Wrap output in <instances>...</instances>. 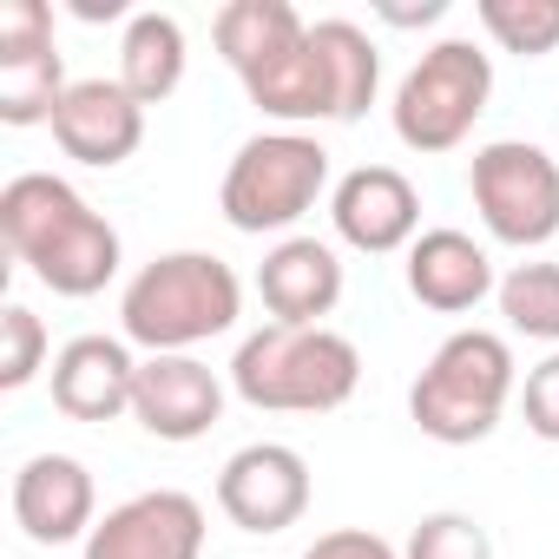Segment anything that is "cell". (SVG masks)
Segmentation results:
<instances>
[{"mask_svg":"<svg viewBox=\"0 0 559 559\" xmlns=\"http://www.w3.org/2000/svg\"><path fill=\"white\" fill-rule=\"evenodd\" d=\"M304 559H402V552L369 526H336V533H317L304 546Z\"/></svg>","mask_w":559,"mask_h":559,"instance_id":"27","label":"cell"},{"mask_svg":"<svg viewBox=\"0 0 559 559\" xmlns=\"http://www.w3.org/2000/svg\"><path fill=\"white\" fill-rule=\"evenodd\" d=\"M53 145L73 165L112 171L145 145V106L119 86V80H73L60 112H53Z\"/></svg>","mask_w":559,"mask_h":559,"instance_id":"12","label":"cell"},{"mask_svg":"<svg viewBox=\"0 0 559 559\" xmlns=\"http://www.w3.org/2000/svg\"><path fill=\"white\" fill-rule=\"evenodd\" d=\"M224 376L198 356H145L139 362V389H132V421L152 441H204L224 421Z\"/></svg>","mask_w":559,"mask_h":559,"instance_id":"10","label":"cell"},{"mask_svg":"<svg viewBox=\"0 0 559 559\" xmlns=\"http://www.w3.org/2000/svg\"><path fill=\"white\" fill-rule=\"evenodd\" d=\"M513 402V349L493 330H454L408 389V415L441 448H474Z\"/></svg>","mask_w":559,"mask_h":559,"instance_id":"4","label":"cell"},{"mask_svg":"<svg viewBox=\"0 0 559 559\" xmlns=\"http://www.w3.org/2000/svg\"><path fill=\"white\" fill-rule=\"evenodd\" d=\"M474 21L500 53H520V60H539L559 47V0H480Z\"/></svg>","mask_w":559,"mask_h":559,"instance_id":"22","label":"cell"},{"mask_svg":"<svg viewBox=\"0 0 559 559\" xmlns=\"http://www.w3.org/2000/svg\"><path fill=\"white\" fill-rule=\"evenodd\" d=\"M448 14V0H421V8H382V21H395V27H428V21H441Z\"/></svg>","mask_w":559,"mask_h":559,"instance_id":"28","label":"cell"},{"mask_svg":"<svg viewBox=\"0 0 559 559\" xmlns=\"http://www.w3.org/2000/svg\"><path fill=\"white\" fill-rule=\"evenodd\" d=\"M520 415H526V435H533V441H552V448H559V349L526 369V382H520Z\"/></svg>","mask_w":559,"mask_h":559,"instance_id":"25","label":"cell"},{"mask_svg":"<svg viewBox=\"0 0 559 559\" xmlns=\"http://www.w3.org/2000/svg\"><path fill=\"white\" fill-rule=\"evenodd\" d=\"M362 382V349L317 323H263L237 343L230 356V395L263 408V415H336Z\"/></svg>","mask_w":559,"mask_h":559,"instance_id":"3","label":"cell"},{"mask_svg":"<svg viewBox=\"0 0 559 559\" xmlns=\"http://www.w3.org/2000/svg\"><path fill=\"white\" fill-rule=\"evenodd\" d=\"M330 224L362 257H395L421 237V191L395 165H356L330 191Z\"/></svg>","mask_w":559,"mask_h":559,"instance_id":"9","label":"cell"},{"mask_svg":"<svg viewBox=\"0 0 559 559\" xmlns=\"http://www.w3.org/2000/svg\"><path fill=\"white\" fill-rule=\"evenodd\" d=\"M217 513L237 533H284L310 513V461L290 441H250L217 467Z\"/></svg>","mask_w":559,"mask_h":559,"instance_id":"8","label":"cell"},{"mask_svg":"<svg viewBox=\"0 0 559 559\" xmlns=\"http://www.w3.org/2000/svg\"><path fill=\"white\" fill-rule=\"evenodd\" d=\"M243 317V284L237 270L211 250H165L152 257L126 297H119V330L145 356H191L211 336H230Z\"/></svg>","mask_w":559,"mask_h":559,"instance_id":"2","label":"cell"},{"mask_svg":"<svg viewBox=\"0 0 559 559\" xmlns=\"http://www.w3.org/2000/svg\"><path fill=\"white\" fill-rule=\"evenodd\" d=\"M317 40H323V53L336 67V99H343L336 126H356L376 106V93H382V53H376V40L356 21H317Z\"/></svg>","mask_w":559,"mask_h":559,"instance_id":"20","label":"cell"},{"mask_svg":"<svg viewBox=\"0 0 559 559\" xmlns=\"http://www.w3.org/2000/svg\"><path fill=\"white\" fill-rule=\"evenodd\" d=\"M86 559H204V507L178 487L132 493L86 533Z\"/></svg>","mask_w":559,"mask_h":559,"instance_id":"11","label":"cell"},{"mask_svg":"<svg viewBox=\"0 0 559 559\" xmlns=\"http://www.w3.org/2000/svg\"><path fill=\"white\" fill-rule=\"evenodd\" d=\"M67 86L73 80L60 67V47L0 53V119H8V126H53Z\"/></svg>","mask_w":559,"mask_h":559,"instance_id":"19","label":"cell"},{"mask_svg":"<svg viewBox=\"0 0 559 559\" xmlns=\"http://www.w3.org/2000/svg\"><path fill=\"white\" fill-rule=\"evenodd\" d=\"M119 86L139 99V106H165L178 86H185V27L178 14H132L126 21V40H119Z\"/></svg>","mask_w":559,"mask_h":559,"instance_id":"18","label":"cell"},{"mask_svg":"<svg viewBox=\"0 0 559 559\" xmlns=\"http://www.w3.org/2000/svg\"><path fill=\"white\" fill-rule=\"evenodd\" d=\"M53 47V8L47 0H0V53Z\"/></svg>","mask_w":559,"mask_h":559,"instance_id":"26","label":"cell"},{"mask_svg":"<svg viewBox=\"0 0 559 559\" xmlns=\"http://www.w3.org/2000/svg\"><path fill=\"white\" fill-rule=\"evenodd\" d=\"M487 99H493V60L474 40H435L408 67V80L395 86L389 119H395V139L408 152L441 158V152H454L474 132V119L487 112Z\"/></svg>","mask_w":559,"mask_h":559,"instance_id":"6","label":"cell"},{"mask_svg":"<svg viewBox=\"0 0 559 559\" xmlns=\"http://www.w3.org/2000/svg\"><path fill=\"white\" fill-rule=\"evenodd\" d=\"M493 304H500V317H507L513 336L559 349V263H513L500 276Z\"/></svg>","mask_w":559,"mask_h":559,"instance_id":"21","label":"cell"},{"mask_svg":"<svg viewBox=\"0 0 559 559\" xmlns=\"http://www.w3.org/2000/svg\"><path fill=\"white\" fill-rule=\"evenodd\" d=\"M257 297L276 323L317 330L343 304V257L323 237H276L257 263Z\"/></svg>","mask_w":559,"mask_h":559,"instance_id":"15","label":"cell"},{"mask_svg":"<svg viewBox=\"0 0 559 559\" xmlns=\"http://www.w3.org/2000/svg\"><path fill=\"white\" fill-rule=\"evenodd\" d=\"M73 14H80V21H119L126 0H73ZM126 21H132V14H126Z\"/></svg>","mask_w":559,"mask_h":559,"instance_id":"29","label":"cell"},{"mask_svg":"<svg viewBox=\"0 0 559 559\" xmlns=\"http://www.w3.org/2000/svg\"><path fill=\"white\" fill-rule=\"evenodd\" d=\"M304 34H310V21L290 8V0H230V8H217V21H211V40H217L224 67L237 80H250L276 53H290Z\"/></svg>","mask_w":559,"mask_h":559,"instance_id":"17","label":"cell"},{"mask_svg":"<svg viewBox=\"0 0 559 559\" xmlns=\"http://www.w3.org/2000/svg\"><path fill=\"white\" fill-rule=\"evenodd\" d=\"M47 356H53V343H47V323H40L27 304H8V310H0V389H8V395H21L27 382H40Z\"/></svg>","mask_w":559,"mask_h":559,"instance_id":"23","label":"cell"},{"mask_svg":"<svg viewBox=\"0 0 559 559\" xmlns=\"http://www.w3.org/2000/svg\"><path fill=\"white\" fill-rule=\"evenodd\" d=\"M474 211L493 243L507 250H539L559 237V158L539 152L533 139H493L467 165Z\"/></svg>","mask_w":559,"mask_h":559,"instance_id":"7","label":"cell"},{"mask_svg":"<svg viewBox=\"0 0 559 559\" xmlns=\"http://www.w3.org/2000/svg\"><path fill=\"white\" fill-rule=\"evenodd\" d=\"M14 526L34 546H67L99 526V487L73 454H34L14 474Z\"/></svg>","mask_w":559,"mask_h":559,"instance_id":"13","label":"cell"},{"mask_svg":"<svg viewBox=\"0 0 559 559\" xmlns=\"http://www.w3.org/2000/svg\"><path fill=\"white\" fill-rule=\"evenodd\" d=\"M0 237L53 297H99L126 263L119 230L53 171H21L0 185Z\"/></svg>","mask_w":559,"mask_h":559,"instance_id":"1","label":"cell"},{"mask_svg":"<svg viewBox=\"0 0 559 559\" xmlns=\"http://www.w3.org/2000/svg\"><path fill=\"white\" fill-rule=\"evenodd\" d=\"M323 191H330V152H323V139H310V132H257L224 165L217 211H224L230 230L270 237V230L304 224Z\"/></svg>","mask_w":559,"mask_h":559,"instance_id":"5","label":"cell"},{"mask_svg":"<svg viewBox=\"0 0 559 559\" xmlns=\"http://www.w3.org/2000/svg\"><path fill=\"white\" fill-rule=\"evenodd\" d=\"M402 559H493V539H487V526L474 513H454L448 507V513H428L408 533Z\"/></svg>","mask_w":559,"mask_h":559,"instance_id":"24","label":"cell"},{"mask_svg":"<svg viewBox=\"0 0 559 559\" xmlns=\"http://www.w3.org/2000/svg\"><path fill=\"white\" fill-rule=\"evenodd\" d=\"M500 290V276H493V257L487 243H474L467 230L441 224V230H421L408 243V297L435 317H467L480 310L487 297Z\"/></svg>","mask_w":559,"mask_h":559,"instance_id":"16","label":"cell"},{"mask_svg":"<svg viewBox=\"0 0 559 559\" xmlns=\"http://www.w3.org/2000/svg\"><path fill=\"white\" fill-rule=\"evenodd\" d=\"M53 408L67 421H119L132 415V389H139V356L126 336H73L53 369Z\"/></svg>","mask_w":559,"mask_h":559,"instance_id":"14","label":"cell"}]
</instances>
